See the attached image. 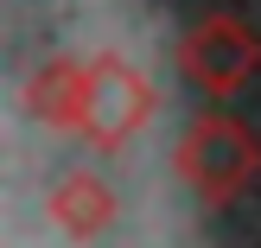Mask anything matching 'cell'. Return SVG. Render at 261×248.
<instances>
[{
  "label": "cell",
  "mask_w": 261,
  "mask_h": 248,
  "mask_svg": "<svg viewBox=\"0 0 261 248\" xmlns=\"http://www.w3.org/2000/svg\"><path fill=\"white\" fill-rule=\"evenodd\" d=\"M19 102H25L32 121L58 127V134L83 140V147H96V153L134 147L140 127L160 115L153 76L140 70L134 58H121V51H89V58L64 51V58H45L25 76Z\"/></svg>",
  "instance_id": "cell-1"
},
{
  "label": "cell",
  "mask_w": 261,
  "mask_h": 248,
  "mask_svg": "<svg viewBox=\"0 0 261 248\" xmlns=\"http://www.w3.org/2000/svg\"><path fill=\"white\" fill-rule=\"evenodd\" d=\"M172 172L204 210H229L242 191L261 178V134L229 108L191 115V127L172 147Z\"/></svg>",
  "instance_id": "cell-2"
},
{
  "label": "cell",
  "mask_w": 261,
  "mask_h": 248,
  "mask_svg": "<svg viewBox=\"0 0 261 248\" xmlns=\"http://www.w3.org/2000/svg\"><path fill=\"white\" fill-rule=\"evenodd\" d=\"M178 76L198 89L204 102H236L261 76V32L236 13H204L178 38Z\"/></svg>",
  "instance_id": "cell-3"
},
{
  "label": "cell",
  "mask_w": 261,
  "mask_h": 248,
  "mask_svg": "<svg viewBox=\"0 0 261 248\" xmlns=\"http://www.w3.org/2000/svg\"><path fill=\"white\" fill-rule=\"evenodd\" d=\"M45 216H51L70 242H96V236H109V229H115L121 198H115V185H109L102 172L70 166V172H58V185L45 191Z\"/></svg>",
  "instance_id": "cell-4"
}]
</instances>
